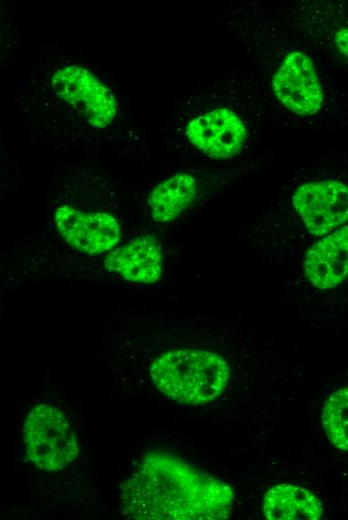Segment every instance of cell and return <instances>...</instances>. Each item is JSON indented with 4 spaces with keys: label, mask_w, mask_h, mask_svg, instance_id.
<instances>
[{
    "label": "cell",
    "mask_w": 348,
    "mask_h": 520,
    "mask_svg": "<svg viewBox=\"0 0 348 520\" xmlns=\"http://www.w3.org/2000/svg\"><path fill=\"white\" fill-rule=\"evenodd\" d=\"M120 507L134 519L221 520L234 494L224 481L167 453L148 454L120 489Z\"/></svg>",
    "instance_id": "1"
},
{
    "label": "cell",
    "mask_w": 348,
    "mask_h": 520,
    "mask_svg": "<svg viewBox=\"0 0 348 520\" xmlns=\"http://www.w3.org/2000/svg\"><path fill=\"white\" fill-rule=\"evenodd\" d=\"M104 176L69 171L53 183L50 220L57 252L68 258L97 259L117 247L123 226Z\"/></svg>",
    "instance_id": "2"
},
{
    "label": "cell",
    "mask_w": 348,
    "mask_h": 520,
    "mask_svg": "<svg viewBox=\"0 0 348 520\" xmlns=\"http://www.w3.org/2000/svg\"><path fill=\"white\" fill-rule=\"evenodd\" d=\"M154 343L139 346L103 331L101 344L147 356L151 383L166 397L189 405L210 402L223 393L230 379L228 362L205 348L169 342L164 332Z\"/></svg>",
    "instance_id": "3"
},
{
    "label": "cell",
    "mask_w": 348,
    "mask_h": 520,
    "mask_svg": "<svg viewBox=\"0 0 348 520\" xmlns=\"http://www.w3.org/2000/svg\"><path fill=\"white\" fill-rule=\"evenodd\" d=\"M50 107L74 129L72 143L104 146L117 123L119 103L109 87L87 68L64 63L50 66L45 76Z\"/></svg>",
    "instance_id": "4"
},
{
    "label": "cell",
    "mask_w": 348,
    "mask_h": 520,
    "mask_svg": "<svg viewBox=\"0 0 348 520\" xmlns=\"http://www.w3.org/2000/svg\"><path fill=\"white\" fill-rule=\"evenodd\" d=\"M22 441L27 460L50 475L74 468L82 452L77 427L68 413L53 403L42 402L29 410Z\"/></svg>",
    "instance_id": "5"
},
{
    "label": "cell",
    "mask_w": 348,
    "mask_h": 520,
    "mask_svg": "<svg viewBox=\"0 0 348 520\" xmlns=\"http://www.w3.org/2000/svg\"><path fill=\"white\" fill-rule=\"evenodd\" d=\"M253 130L252 116L236 100H204L185 116L182 134L203 155L227 160L246 146Z\"/></svg>",
    "instance_id": "6"
},
{
    "label": "cell",
    "mask_w": 348,
    "mask_h": 520,
    "mask_svg": "<svg viewBox=\"0 0 348 520\" xmlns=\"http://www.w3.org/2000/svg\"><path fill=\"white\" fill-rule=\"evenodd\" d=\"M290 201L306 230L315 237L328 235L347 220L348 191L341 181H307L294 189Z\"/></svg>",
    "instance_id": "7"
},
{
    "label": "cell",
    "mask_w": 348,
    "mask_h": 520,
    "mask_svg": "<svg viewBox=\"0 0 348 520\" xmlns=\"http://www.w3.org/2000/svg\"><path fill=\"white\" fill-rule=\"evenodd\" d=\"M272 89L283 107L299 116L315 115L324 102L322 85L311 57L293 50L272 76Z\"/></svg>",
    "instance_id": "8"
},
{
    "label": "cell",
    "mask_w": 348,
    "mask_h": 520,
    "mask_svg": "<svg viewBox=\"0 0 348 520\" xmlns=\"http://www.w3.org/2000/svg\"><path fill=\"white\" fill-rule=\"evenodd\" d=\"M103 272L134 284H155L162 275V247L153 235L136 236L102 255Z\"/></svg>",
    "instance_id": "9"
},
{
    "label": "cell",
    "mask_w": 348,
    "mask_h": 520,
    "mask_svg": "<svg viewBox=\"0 0 348 520\" xmlns=\"http://www.w3.org/2000/svg\"><path fill=\"white\" fill-rule=\"evenodd\" d=\"M341 226L321 237L306 251L303 269L307 280L320 290L341 284L348 273V229Z\"/></svg>",
    "instance_id": "10"
},
{
    "label": "cell",
    "mask_w": 348,
    "mask_h": 520,
    "mask_svg": "<svg viewBox=\"0 0 348 520\" xmlns=\"http://www.w3.org/2000/svg\"><path fill=\"white\" fill-rule=\"evenodd\" d=\"M263 513L269 520H317L323 515V506L309 490L282 483L266 492Z\"/></svg>",
    "instance_id": "11"
},
{
    "label": "cell",
    "mask_w": 348,
    "mask_h": 520,
    "mask_svg": "<svg viewBox=\"0 0 348 520\" xmlns=\"http://www.w3.org/2000/svg\"><path fill=\"white\" fill-rule=\"evenodd\" d=\"M196 188L195 178L187 172H178L163 180L147 196L150 217L157 223L175 220L191 204Z\"/></svg>",
    "instance_id": "12"
},
{
    "label": "cell",
    "mask_w": 348,
    "mask_h": 520,
    "mask_svg": "<svg viewBox=\"0 0 348 520\" xmlns=\"http://www.w3.org/2000/svg\"><path fill=\"white\" fill-rule=\"evenodd\" d=\"M348 389L341 387L325 401L321 421L326 436L339 451L348 449Z\"/></svg>",
    "instance_id": "13"
},
{
    "label": "cell",
    "mask_w": 348,
    "mask_h": 520,
    "mask_svg": "<svg viewBox=\"0 0 348 520\" xmlns=\"http://www.w3.org/2000/svg\"><path fill=\"white\" fill-rule=\"evenodd\" d=\"M335 43L340 53L347 56V30L344 28L339 29L335 35Z\"/></svg>",
    "instance_id": "14"
}]
</instances>
